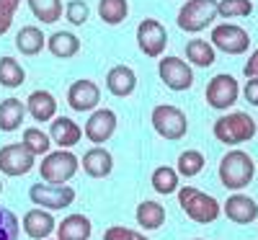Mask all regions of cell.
<instances>
[{
    "label": "cell",
    "instance_id": "1",
    "mask_svg": "<svg viewBox=\"0 0 258 240\" xmlns=\"http://www.w3.org/2000/svg\"><path fill=\"white\" fill-rule=\"evenodd\" d=\"M258 132V124L250 114L245 111H230V114H222L212 127V135L217 142L222 145H243V142H250Z\"/></svg>",
    "mask_w": 258,
    "mask_h": 240
},
{
    "label": "cell",
    "instance_id": "2",
    "mask_svg": "<svg viewBox=\"0 0 258 240\" xmlns=\"http://www.w3.org/2000/svg\"><path fill=\"white\" fill-rule=\"evenodd\" d=\"M176 194H178V204L186 212V217L194 222H199V225L217 222V217L222 214V204L214 199L212 194L199 191L197 186H183Z\"/></svg>",
    "mask_w": 258,
    "mask_h": 240
},
{
    "label": "cell",
    "instance_id": "3",
    "mask_svg": "<svg viewBox=\"0 0 258 240\" xmlns=\"http://www.w3.org/2000/svg\"><path fill=\"white\" fill-rule=\"evenodd\" d=\"M220 184L230 191H243L255 176V160L245 150H230L220 160Z\"/></svg>",
    "mask_w": 258,
    "mask_h": 240
},
{
    "label": "cell",
    "instance_id": "4",
    "mask_svg": "<svg viewBox=\"0 0 258 240\" xmlns=\"http://www.w3.org/2000/svg\"><path fill=\"white\" fill-rule=\"evenodd\" d=\"M80 170V158L73 150H49L39 163V176L44 184L64 186L68 181L75 178V173Z\"/></svg>",
    "mask_w": 258,
    "mask_h": 240
},
{
    "label": "cell",
    "instance_id": "5",
    "mask_svg": "<svg viewBox=\"0 0 258 240\" xmlns=\"http://www.w3.org/2000/svg\"><path fill=\"white\" fill-rule=\"evenodd\" d=\"M150 122H153V129L158 132V137L168 140V142H178L186 137L188 132V119L173 103H158L150 114Z\"/></svg>",
    "mask_w": 258,
    "mask_h": 240
},
{
    "label": "cell",
    "instance_id": "6",
    "mask_svg": "<svg viewBox=\"0 0 258 240\" xmlns=\"http://www.w3.org/2000/svg\"><path fill=\"white\" fill-rule=\"evenodd\" d=\"M214 18H220L217 16V0H186L178 8L176 24L186 34H199L214 24Z\"/></svg>",
    "mask_w": 258,
    "mask_h": 240
},
{
    "label": "cell",
    "instance_id": "7",
    "mask_svg": "<svg viewBox=\"0 0 258 240\" xmlns=\"http://www.w3.org/2000/svg\"><path fill=\"white\" fill-rule=\"evenodd\" d=\"M75 189L73 186H54V184H34L29 189V199L31 204L47 209V212H59V209H68L75 202Z\"/></svg>",
    "mask_w": 258,
    "mask_h": 240
},
{
    "label": "cell",
    "instance_id": "8",
    "mask_svg": "<svg viewBox=\"0 0 258 240\" xmlns=\"http://www.w3.org/2000/svg\"><path fill=\"white\" fill-rule=\"evenodd\" d=\"M158 75H160L165 88L168 91H176V93H183V91H188L191 85H194V70H191V65L186 59H181V57H173V54L158 59Z\"/></svg>",
    "mask_w": 258,
    "mask_h": 240
},
{
    "label": "cell",
    "instance_id": "9",
    "mask_svg": "<svg viewBox=\"0 0 258 240\" xmlns=\"http://www.w3.org/2000/svg\"><path fill=\"white\" fill-rule=\"evenodd\" d=\"M137 47L150 59H160L165 54L168 31L158 18H142L137 24Z\"/></svg>",
    "mask_w": 258,
    "mask_h": 240
},
{
    "label": "cell",
    "instance_id": "10",
    "mask_svg": "<svg viewBox=\"0 0 258 240\" xmlns=\"http://www.w3.org/2000/svg\"><path fill=\"white\" fill-rule=\"evenodd\" d=\"M238 96H240V85L227 73L214 75L207 83V91H204V98L214 111H227V108H232L235 103H238Z\"/></svg>",
    "mask_w": 258,
    "mask_h": 240
},
{
    "label": "cell",
    "instance_id": "11",
    "mask_svg": "<svg viewBox=\"0 0 258 240\" xmlns=\"http://www.w3.org/2000/svg\"><path fill=\"white\" fill-rule=\"evenodd\" d=\"M212 47L225 54H245L250 47V34L238 24H217L212 29Z\"/></svg>",
    "mask_w": 258,
    "mask_h": 240
},
{
    "label": "cell",
    "instance_id": "12",
    "mask_svg": "<svg viewBox=\"0 0 258 240\" xmlns=\"http://www.w3.org/2000/svg\"><path fill=\"white\" fill-rule=\"evenodd\" d=\"M116 127H119V116L114 108H96V111H91L88 122H85L83 127V137L93 142V145H106L114 135H116Z\"/></svg>",
    "mask_w": 258,
    "mask_h": 240
},
{
    "label": "cell",
    "instance_id": "13",
    "mask_svg": "<svg viewBox=\"0 0 258 240\" xmlns=\"http://www.w3.org/2000/svg\"><path fill=\"white\" fill-rule=\"evenodd\" d=\"M34 165H36V158L21 142H11L0 147V173L3 176H11V178L26 176V173L34 170Z\"/></svg>",
    "mask_w": 258,
    "mask_h": 240
},
{
    "label": "cell",
    "instance_id": "14",
    "mask_svg": "<svg viewBox=\"0 0 258 240\" xmlns=\"http://www.w3.org/2000/svg\"><path fill=\"white\" fill-rule=\"evenodd\" d=\"M101 103V88L91 78H80L68 88V106L78 114H91Z\"/></svg>",
    "mask_w": 258,
    "mask_h": 240
},
{
    "label": "cell",
    "instance_id": "15",
    "mask_svg": "<svg viewBox=\"0 0 258 240\" xmlns=\"http://www.w3.org/2000/svg\"><path fill=\"white\" fill-rule=\"evenodd\" d=\"M80 165H83L85 176H91V178H109L111 170H114V155L106 150V145H93L88 152H83Z\"/></svg>",
    "mask_w": 258,
    "mask_h": 240
},
{
    "label": "cell",
    "instance_id": "16",
    "mask_svg": "<svg viewBox=\"0 0 258 240\" xmlns=\"http://www.w3.org/2000/svg\"><path fill=\"white\" fill-rule=\"evenodd\" d=\"M222 212L230 222L235 225H250L258 220V204L250 199L248 194H240V191H235L230 199L222 204Z\"/></svg>",
    "mask_w": 258,
    "mask_h": 240
},
{
    "label": "cell",
    "instance_id": "17",
    "mask_svg": "<svg viewBox=\"0 0 258 240\" xmlns=\"http://www.w3.org/2000/svg\"><path fill=\"white\" fill-rule=\"evenodd\" d=\"M21 227L24 232L31 237V240H47L52 237V232L57 230V220L52 217V212L41 209V207H34L24 214V220H21Z\"/></svg>",
    "mask_w": 258,
    "mask_h": 240
},
{
    "label": "cell",
    "instance_id": "18",
    "mask_svg": "<svg viewBox=\"0 0 258 240\" xmlns=\"http://www.w3.org/2000/svg\"><path fill=\"white\" fill-rule=\"evenodd\" d=\"M49 137L59 150H73L83 140V127L70 116H54L49 122Z\"/></svg>",
    "mask_w": 258,
    "mask_h": 240
},
{
    "label": "cell",
    "instance_id": "19",
    "mask_svg": "<svg viewBox=\"0 0 258 240\" xmlns=\"http://www.w3.org/2000/svg\"><path fill=\"white\" fill-rule=\"evenodd\" d=\"M106 91L114 98H129L137 91V73L129 65H114L106 73Z\"/></svg>",
    "mask_w": 258,
    "mask_h": 240
},
{
    "label": "cell",
    "instance_id": "20",
    "mask_svg": "<svg viewBox=\"0 0 258 240\" xmlns=\"http://www.w3.org/2000/svg\"><path fill=\"white\" fill-rule=\"evenodd\" d=\"M26 103V114L34 119V122H52L57 116V98L52 91H44V88H39V91H31L29 98L24 101Z\"/></svg>",
    "mask_w": 258,
    "mask_h": 240
},
{
    "label": "cell",
    "instance_id": "21",
    "mask_svg": "<svg viewBox=\"0 0 258 240\" xmlns=\"http://www.w3.org/2000/svg\"><path fill=\"white\" fill-rule=\"evenodd\" d=\"M57 240H91L93 225L85 214H68L62 222H57Z\"/></svg>",
    "mask_w": 258,
    "mask_h": 240
},
{
    "label": "cell",
    "instance_id": "22",
    "mask_svg": "<svg viewBox=\"0 0 258 240\" xmlns=\"http://www.w3.org/2000/svg\"><path fill=\"white\" fill-rule=\"evenodd\" d=\"M26 119V103L21 98H3L0 101V132H16V129H21V124H24Z\"/></svg>",
    "mask_w": 258,
    "mask_h": 240
},
{
    "label": "cell",
    "instance_id": "23",
    "mask_svg": "<svg viewBox=\"0 0 258 240\" xmlns=\"http://www.w3.org/2000/svg\"><path fill=\"white\" fill-rule=\"evenodd\" d=\"M16 49L24 57H36L41 49H47V36L39 26H21L16 34Z\"/></svg>",
    "mask_w": 258,
    "mask_h": 240
},
{
    "label": "cell",
    "instance_id": "24",
    "mask_svg": "<svg viewBox=\"0 0 258 240\" xmlns=\"http://www.w3.org/2000/svg\"><path fill=\"white\" fill-rule=\"evenodd\" d=\"M47 49L57 59H73L80 52V39L73 31H54L52 36H47Z\"/></svg>",
    "mask_w": 258,
    "mask_h": 240
},
{
    "label": "cell",
    "instance_id": "25",
    "mask_svg": "<svg viewBox=\"0 0 258 240\" xmlns=\"http://www.w3.org/2000/svg\"><path fill=\"white\" fill-rule=\"evenodd\" d=\"M217 59V49L207 39H188L186 41V62L194 68H212Z\"/></svg>",
    "mask_w": 258,
    "mask_h": 240
},
{
    "label": "cell",
    "instance_id": "26",
    "mask_svg": "<svg viewBox=\"0 0 258 240\" xmlns=\"http://www.w3.org/2000/svg\"><path fill=\"white\" fill-rule=\"evenodd\" d=\"M135 220L142 230H160L163 222H165V207L153 202V199H145V202L137 204Z\"/></svg>",
    "mask_w": 258,
    "mask_h": 240
},
{
    "label": "cell",
    "instance_id": "27",
    "mask_svg": "<svg viewBox=\"0 0 258 240\" xmlns=\"http://www.w3.org/2000/svg\"><path fill=\"white\" fill-rule=\"evenodd\" d=\"M21 145H24L34 158H44L47 152L52 150V137L41 127H26L24 137H21Z\"/></svg>",
    "mask_w": 258,
    "mask_h": 240
},
{
    "label": "cell",
    "instance_id": "28",
    "mask_svg": "<svg viewBox=\"0 0 258 240\" xmlns=\"http://www.w3.org/2000/svg\"><path fill=\"white\" fill-rule=\"evenodd\" d=\"M26 83V70L16 57H0V85L3 88H21Z\"/></svg>",
    "mask_w": 258,
    "mask_h": 240
},
{
    "label": "cell",
    "instance_id": "29",
    "mask_svg": "<svg viewBox=\"0 0 258 240\" xmlns=\"http://www.w3.org/2000/svg\"><path fill=\"white\" fill-rule=\"evenodd\" d=\"M129 16V3L126 0H98V18L106 26H119Z\"/></svg>",
    "mask_w": 258,
    "mask_h": 240
},
{
    "label": "cell",
    "instance_id": "30",
    "mask_svg": "<svg viewBox=\"0 0 258 240\" xmlns=\"http://www.w3.org/2000/svg\"><path fill=\"white\" fill-rule=\"evenodd\" d=\"M178 170L170 168V165H158L153 170V176H150V184H153V189L163 196H170L178 191Z\"/></svg>",
    "mask_w": 258,
    "mask_h": 240
},
{
    "label": "cell",
    "instance_id": "31",
    "mask_svg": "<svg viewBox=\"0 0 258 240\" xmlns=\"http://www.w3.org/2000/svg\"><path fill=\"white\" fill-rule=\"evenodd\" d=\"M29 11L41 24H57L62 18V0H26Z\"/></svg>",
    "mask_w": 258,
    "mask_h": 240
},
{
    "label": "cell",
    "instance_id": "32",
    "mask_svg": "<svg viewBox=\"0 0 258 240\" xmlns=\"http://www.w3.org/2000/svg\"><path fill=\"white\" fill-rule=\"evenodd\" d=\"M207 160L199 150H183L178 160H176V170H178V176L183 178H194V176H199V173L204 170Z\"/></svg>",
    "mask_w": 258,
    "mask_h": 240
},
{
    "label": "cell",
    "instance_id": "33",
    "mask_svg": "<svg viewBox=\"0 0 258 240\" xmlns=\"http://www.w3.org/2000/svg\"><path fill=\"white\" fill-rule=\"evenodd\" d=\"M253 13V0H220L217 16L220 18H245Z\"/></svg>",
    "mask_w": 258,
    "mask_h": 240
},
{
    "label": "cell",
    "instance_id": "34",
    "mask_svg": "<svg viewBox=\"0 0 258 240\" xmlns=\"http://www.w3.org/2000/svg\"><path fill=\"white\" fill-rule=\"evenodd\" d=\"M64 18L70 21V26H85L91 18V8L85 0H70L68 6H64Z\"/></svg>",
    "mask_w": 258,
    "mask_h": 240
},
{
    "label": "cell",
    "instance_id": "35",
    "mask_svg": "<svg viewBox=\"0 0 258 240\" xmlns=\"http://www.w3.org/2000/svg\"><path fill=\"white\" fill-rule=\"evenodd\" d=\"M18 235H21L18 217L11 209L0 207V240H18Z\"/></svg>",
    "mask_w": 258,
    "mask_h": 240
},
{
    "label": "cell",
    "instance_id": "36",
    "mask_svg": "<svg viewBox=\"0 0 258 240\" xmlns=\"http://www.w3.org/2000/svg\"><path fill=\"white\" fill-rule=\"evenodd\" d=\"M103 240H150L145 232H137L132 227H124V225H111L103 230Z\"/></svg>",
    "mask_w": 258,
    "mask_h": 240
},
{
    "label": "cell",
    "instance_id": "37",
    "mask_svg": "<svg viewBox=\"0 0 258 240\" xmlns=\"http://www.w3.org/2000/svg\"><path fill=\"white\" fill-rule=\"evenodd\" d=\"M18 6H21V0H0V36L11 31Z\"/></svg>",
    "mask_w": 258,
    "mask_h": 240
},
{
    "label": "cell",
    "instance_id": "38",
    "mask_svg": "<svg viewBox=\"0 0 258 240\" xmlns=\"http://www.w3.org/2000/svg\"><path fill=\"white\" fill-rule=\"evenodd\" d=\"M243 96L250 106H258V78H248L245 88H243Z\"/></svg>",
    "mask_w": 258,
    "mask_h": 240
},
{
    "label": "cell",
    "instance_id": "39",
    "mask_svg": "<svg viewBox=\"0 0 258 240\" xmlns=\"http://www.w3.org/2000/svg\"><path fill=\"white\" fill-rule=\"evenodd\" d=\"M243 75L245 78H258V49H253V54L248 57L245 68H243Z\"/></svg>",
    "mask_w": 258,
    "mask_h": 240
},
{
    "label": "cell",
    "instance_id": "40",
    "mask_svg": "<svg viewBox=\"0 0 258 240\" xmlns=\"http://www.w3.org/2000/svg\"><path fill=\"white\" fill-rule=\"evenodd\" d=\"M0 194H3V181H0Z\"/></svg>",
    "mask_w": 258,
    "mask_h": 240
},
{
    "label": "cell",
    "instance_id": "41",
    "mask_svg": "<svg viewBox=\"0 0 258 240\" xmlns=\"http://www.w3.org/2000/svg\"><path fill=\"white\" fill-rule=\"evenodd\" d=\"M194 240H204V237H194Z\"/></svg>",
    "mask_w": 258,
    "mask_h": 240
},
{
    "label": "cell",
    "instance_id": "42",
    "mask_svg": "<svg viewBox=\"0 0 258 240\" xmlns=\"http://www.w3.org/2000/svg\"><path fill=\"white\" fill-rule=\"evenodd\" d=\"M47 240H52V237H47Z\"/></svg>",
    "mask_w": 258,
    "mask_h": 240
}]
</instances>
